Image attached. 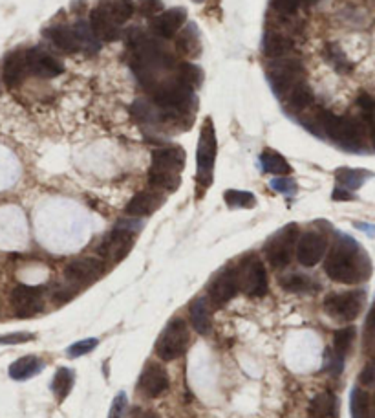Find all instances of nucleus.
Returning a JSON list of instances; mask_svg holds the SVG:
<instances>
[{"label": "nucleus", "mask_w": 375, "mask_h": 418, "mask_svg": "<svg viewBox=\"0 0 375 418\" xmlns=\"http://www.w3.org/2000/svg\"><path fill=\"white\" fill-rule=\"evenodd\" d=\"M286 101H288V107L293 110V112H300V110L308 109V107L313 103V92H311V88L302 81L299 82L297 87L289 90Z\"/></svg>", "instance_id": "obj_27"}, {"label": "nucleus", "mask_w": 375, "mask_h": 418, "mask_svg": "<svg viewBox=\"0 0 375 418\" xmlns=\"http://www.w3.org/2000/svg\"><path fill=\"white\" fill-rule=\"evenodd\" d=\"M187 21V11L183 8H172L169 11H161L152 21L154 33L161 38H172L180 32Z\"/></svg>", "instance_id": "obj_16"}, {"label": "nucleus", "mask_w": 375, "mask_h": 418, "mask_svg": "<svg viewBox=\"0 0 375 418\" xmlns=\"http://www.w3.org/2000/svg\"><path fill=\"white\" fill-rule=\"evenodd\" d=\"M354 340H355L354 327H346V329L337 330L335 336H333V352H335L337 356L343 358L344 354L348 352L350 346H352Z\"/></svg>", "instance_id": "obj_35"}, {"label": "nucleus", "mask_w": 375, "mask_h": 418, "mask_svg": "<svg viewBox=\"0 0 375 418\" xmlns=\"http://www.w3.org/2000/svg\"><path fill=\"white\" fill-rule=\"evenodd\" d=\"M365 302V292H343V294H332L324 299V310L330 318L339 321H354L361 314Z\"/></svg>", "instance_id": "obj_8"}, {"label": "nucleus", "mask_w": 375, "mask_h": 418, "mask_svg": "<svg viewBox=\"0 0 375 418\" xmlns=\"http://www.w3.org/2000/svg\"><path fill=\"white\" fill-rule=\"evenodd\" d=\"M125 407H126V396L125 393H120V395L114 398V402H112L109 418H123V415H125Z\"/></svg>", "instance_id": "obj_43"}, {"label": "nucleus", "mask_w": 375, "mask_h": 418, "mask_svg": "<svg viewBox=\"0 0 375 418\" xmlns=\"http://www.w3.org/2000/svg\"><path fill=\"white\" fill-rule=\"evenodd\" d=\"M262 167L266 173H271V175L284 176V175H291V165L286 162L282 154H278L277 151H264L260 156Z\"/></svg>", "instance_id": "obj_28"}, {"label": "nucleus", "mask_w": 375, "mask_h": 418, "mask_svg": "<svg viewBox=\"0 0 375 418\" xmlns=\"http://www.w3.org/2000/svg\"><path fill=\"white\" fill-rule=\"evenodd\" d=\"M266 70L273 92L277 96L288 94L291 88L304 81V66H302V60L297 59V57L288 55V57H280V59H271Z\"/></svg>", "instance_id": "obj_5"}, {"label": "nucleus", "mask_w": 375, "mask_h": 418, "mask_svg": "<svg viewBox=\"0 0 375 418\" xmlns=\"http://www.w3.org/2000/svg\"><path fill=\"white\" fill-rule=\"evenodd\" d=\"M365 346H366V352H368L372 358H375V305L372 307L368 318H366Z\"/></svg>", "instance_id": "obj_38"}, {"label": "nucleus", "mask_w": 375, "mask_h": 418, "mask_svg": "<svg viewBox=\"0 0 375 418\" xmlns=\"http://www.w3.org/2000/svg\"><path fill=\"white\" fill-rule=\"evenodd\" d=\"M46 37L55 48L62 50V52H68V54H76V52H81V43H79V37H77L76 30L73 26H54L46 30Z\"/></svg>", "instance_id": "obj_21"}, {"label": "nucleus", "mask_w": 375, "mask_h": 418, "mask_svg": "<svg viewBox=\"0 0 375 418\" xmlns=\"http://www.w3.org/2000/svg\"><path fill=\"white\" fill-rule=\"evenodd\" d=\"M350 409H352V418H368V396L359 387L352 390Z\"/></svg>", "instance_id": "obj_36"}, {"label": "nucleus", "mask_w": 375, "mask_h": 418, "mask_svg": "<svg viewBox=\"0 0 375 418\" xmlns=\"http://www.w3.org/2000/svg\"><path fill=\"white\" fill-rule=\"evenodd\" d=\"M95 346H98V340H95V338L77 341V343L70 345V349H68V354H70L71 358L84 356V354H88V352H92Z\"/></svg>", "instance_id": "obj_39"}, {"label": "nucleus", "mask_w": 375, "mask_h": 418, "mask_svg": "<svg viewBox=\"0 0 375 418\" xmlns=\"http://www.w3.org/2000/svg\"><path fill=\"white\" fill-rule=\"evenodd\" d=\"M178 79L192 90H196L203 81V74H201V68H198L192 63H180L178 65Z\"/></svg>", "instance_id": "obj_34"}, {"label": "nucleus", "mask_w": 375, "mask_h": 418, "mask_svg": "<svg viewBox=\"0 0 375 418\" xmlns=\"http://www.w3.org/2000/svg\"><path fill=\"white\" fill-rule=\"evenodd\" d=\"M324 270L330 279L343 285H355L368 275V263L359 246L348 236H343L328 255Z\"/></svg>", "instance_id": "obj_1"}, {"label": "nucleus", "mask_w": 375, "mask_h": 418, "mask_svg": "<svg viewBox=\"0 0 375 418\" xmlns=\"http://www.w3.org/2000/svg\"><path fill=\"white\" fill-rule=\"evenodd\" d=\"M132 246H134V235H132V231L115 228V230L104 239L101 248H99V252H101V255H103L104 258H109L112 263H117V261H121V258H125L126 255H128Z\"/></svg>", "instance_id": "obj_13"}, {"label": "nucleus", "mask_w": 375, "mask_h": 418, "mask_svg": "<svg viewBox=\"0 0 375 418\" xmlns=\"http://www.w3.org/2000/svg\"><path fill=\"white\" fill-rule=\"evenodd\" d=\"M185 165L183 148L170 145L161 147L152 153V165L148 170V180L154 187L165 191H176L181 182V169Z\"/></svg>", "instance_id": "obj_2"}, {"label": "nucleus", "mask_w": 375, "mask_h": 418, "mask_svg": "<svg viewBox=\"0 0 375 418\" xmlns=\"http://www.w3.org/2000/svg\"><path fill=\"white\" fill-rule=\"evenodd\" d=\"M370 176H372L370 173H366V170L346 169V167H343V169H339L337 173H335L339 187H343L346 191H355V189H359V187L365 184L366 178H370Z\"/></svg>", "instance_id": "obj_29"}, {"label": "nucleus", "mask_w": 375, "mask_h": 418, "mask_svg": "<svg viewBox=\"0 0 375 418\" xmlns=\"http://www.w3.org/2000/svg\"><path fill=\"white\" fill-rule=\"evenodd\" d=\"M176 48L180 54H183L185 57H194L200 52V37H198V30H196L194 24H189V26L183 30L180 37H178V43H176Z\"/></svg>", "instance_id": "obj_30"}, {"label": "nucleus", "mask_w": 375, "mask_h": 418, "mask_svg": "<svg viewBox=\"0 0 375 418\" xmlns=\"http://www.w3.org/2000/svg\"><path fill=\"white\" fill-rule=\"evenodd\" d=\"M137 418H159V417L152 411H143V412H139V417Z\"/></svg>", "instance_id": "obj_47"}, {"label": "nucleus", "mask_w": 375, "mask_h": 418, "mask_svg": "<svg viewBox=\"0 0 375 418\" xmlns=\"http://www.w3.org/2000/svg\"><path fill=\"white\" fill-rule=\"evenodd\" d=\"M216 132L211 118L203 121L198 140V154H196V182L198 189L205 191L212 182V170H214V160H216Z\"/></svg>", "instance_id": "obj_4"}, {"label": "nucleus", "mask_w": 375, "mask_h": 418, "mask_svg": "<svg viewBox=\"0 0 375 418\" xmlns=\"http://www.w3.org/2000/svg\"><path fill=\"white\" fill-rule=\"evenodd\" d=\"M132 116L139 120L141 123H158L161 121V112L154 103H148V101H143V99H137L136 103L130 107Z\"/></svg>", "instance_id": "obj_31"}, {"label": "nucleus", "mask_w": 375, "mask_h": 418, "mask_svg": "<svg viewBox=\"0 0 375 418\" xmlns=\"http://www.w3.org/2000/svg\"><path fill=\"white\" fill-rule=\"evenodd\" d=\"M190 323L194 327L196 332L200 334H209L212 329V319H211V310H209V305L203 297L200 299H194L192 305H190Z\"/></svg>", "instance_id": "obj_24"}, {"label": "nucleus", "mask_w": 375, "mask_h": 418, "mask_svg": "<svg viewBox=\"0 0 375 418\" xmlns=\"http://www.w3.org/2000/svg\"><path fill=\"white\" fill-rule=\"evenodd\" d=\"M11 307L19 318H33L43 310V288L37 286H16L11 292Z\"/></svg>", "instance_id": "obj_11"}, {"label": "nucleus", "mask_w": 375, "mask_h": 418, "mask_svg": "<svg viewBox=\"0 0 375 418\" xmlns=\"http://www.w3.org/2000/svg\"><path fill=\"white\" fill-rule=\"evenodd\" d=\"M271 187L275 191L286 195V197H293L295 192H297V184H295V180L286 178V176H278V178H275V180L271 182Z\"/></svg>", "instance_id": "obj_40"}, {"label": "nucleus", "mask_w": 375, "mask_h": 418, "mask_svg": "<svg viewBox=\"0 0 375 418\" xmlns=\"http://www.w3.org/2000/svg\"><path fill=\"white\" fill-rule=\"evenodd\" d=\"M238 286L251 297L266 296L267 292V272L260 258H245L242 266L236 270Z\"/></svg>", "instance_id": "obj_9"}, {"label": "nucleus", "mask_w": 375, "mask_h": 418, "mask_svg": "<svg viewBox=\"0 0 375 418\" xmlns=\"http://www.w3.org/2000/svg\"><path fill=\"white\" fill-rule=\"evenodd\" d=\"M189 329L183 319H174L170 321L161 336L156 341V354H158L163 362H172L183 356L189 346Z\"/></svg>", "instance_id": "obj_6"}, {"label": "nucleus", "mask_w": 375, "mask_h": 418, "mask_svg": "<svg viewBox=\"0 0 375 418\" xmlns=\"http://www.w3.org/2000/svg\"><path fill=\"white\" fill-rule=\"evenodd\" d=\"M357 103H359L361 110H363V114L366 116V120L374 121L375 120V99L370 98L368 94H361L359 99H357Z\"/></svg>", "instance_id": "obj_42"}, {"label": "nucleus", "mask_w": 375, "mask_h": 418, "mask_svg": "<svg viewBox=\"0 0 375 418\" xmlns=\"http://www.w3.org/2000/svg\"><path fill=\"white\" fill-rule=\"evenodd\" d=\"M282 286L289 292H308V290H313L317 285L310 279V277H306V275L293 274V275H288L286 279H282Z\"/></svg>", "instance_id": "obj_37"}, {"label": "nucleus", "mask_w": 375, "mask_h": 418, "mask_svg": "<svg viewBox=\"0 0 375 418\" xmlns=\"http://www.w3.org/2000/svg\"><path fill=\"white\" fill-rule=\"evenodd\" d=\"M99 10L103 11L104 15H109L110 19L117 24H125L134 13V4L132 0H101L98 6Z\"/></svg>", "instance_id": "obj_25"}, {"label": "nucleus", "mask_w": 375, "mask_h": 418, "mask_svg": "<svg viewBox=\"0 0 375 418\" xmlns=\"http://www.w3.org/2000/svg\"><path fill=\"white\" fill-rule=\"evenodd\" d=\"M238 290L240 286L236 270L225 268L212 279L211 286H209V296H211L212 305L220 308L223 307V305H227V302L236 296V292Z\"/></svg>", "instance_id": "obj_12"}, {"label": "nucleus", "mask_w": 375, "mask_h": 418, "mask_svg": "<svg viewBox=\"0 0 375 418\" xmlns=\"http://www.w3.org/2000/svg\"><path fill=\"white\" fill-rule=\"evenodd\" d=\"M262 50L269 59H280V57H288L295 50V43L291 35L284 32H275V30H267L262 41Z\"/></svg>", "instance_id": "obj_18"}, {"label": "nucleus", "mask_w": 375, "mask_h": 418, "mask_svg": "<svg viewBox=\"0 0 375 418\" xmlns=\"http://www.w3.org/2000/svg\"><path fill=\"white\" fill-rule=\"evenodd\" d=\"M161 202H163V198L159 197L158 192H137L126 206V214H130V217H147V214L154 213L161 206Z\"/></svg>", "instance_id": "obj_23"}, {"label": "nucleus", "mask_w": 375, "mask_h": 418, "mask_svg": "<svg viewBox=\"0 0 375 418\" xmlns=\"http://www.w3.org/2000/svg\"><path fill=\"white\" fill-rule=\"evenodd\" d=\"M352 198H354V195L346 191V189H343V187H337V189L333 191V200H352Z\"/></svg>", "instance_id": "obj_46"}, {"label": "nucleus", "mask_w": 375, "mask_h": 418, "mask_svg": "<svg viewBox=\"0 0 375 418\" xmlns=\"http://www.w3.org/2000/svg\"><path fill=\"white\" fill-rule=\"evenodd\" d=\"M194 2H203V0H194Z\"/></svg>", "instance_id": "obj_49"}, {"label": "nucleus", "mask_w": 375, "mask_h": 418, "mask_svg": "<svg viewBox=\"0 0 375 418\" xmlns=\"http://www.w3.org/2000/svg\"><path fill=\"white\" fill-rule=\"evenodd\" d=\"M317 123L332 142L348 151H359L365 142V126L355 118L335 116L332 112H319L315 116Z\"/></svg>", "instance_id": "obj_3"}, {"label": "nucleus", "mask_w": 375, "mask_h": 418, "mask_svg": "<svg viewBox=\"0 0 375 418\" xmlns=\"http://www.w3.org/2000/svg\"><path fill=\"white\" fill-rule=\"evenodd\" d=\"M27 76L26 66V52H13L5 57L2 66V77H4L5 87H19Z\"/></svg>", "instance_id": "obj_19"}, {"label": "nucleus", "mask_w": 375, "mask_h": 418, "mask_svg": "<svg viewBox=\"0 0 375 418\" xmlns=\"http://www.w3.org/2000/svg\"><path fill=\"white\" fill-rule=\"evenodd\" d=\"M337 415L339 400L330 390L319 393L308 407V418H337Z\"/></svg>", "instance_id": "obj_22"}, {"label": "nucleus", "mask_w": 375, "mask_h": 418, "mask_svg": "<svg viewBox=\"0 0 375 418\" xmlns=\"http://www.w3.org/2000/svg\"><path fill=\"white\" fill-rule=\"evenodd\" d=\"M27 76L57 77L62 74V65L43 50H27L26 52Z\"/></svg>", "instance_id": "obj_14"}, {"label": "nucleus", "mask_w": 375, "mask_h": 418, "mask_svg": "<svg viewBox=\"0 0 375 418\" xmlns=\"http://www.w3.org/2000/svg\"><path fill=\"white\" fill-rule=\"evenodd\" d=\"M167 389H169V376L165 373V368L156 363H148L139 376V390L145 396L156 398L163 395Z\"/></svg>", "instance_id": "obj_15"}, {"label": "nucleus", "mask_w": 375, "mask_h": 418, "mask_svg": "<svg viewBox=\"0 0 375 418\" xmlns=\"http://www.w3.org/2000/svg\"><path fill=\"white\" fill-rule=\"evenodd\" d=\"M90 30L98 41H104V43L115 41L121 33L120 24L112 21L109 15H104L99 8H95L90 15Z\"/></svg>", "instance_id": "obj_20"}, {"label": "nucleus", "mask_w": 375, "mask_h": 418, "mask_svg": "<svg viewBox=\"0 0 375 418\" xmlns=\"http://www.w3.org/2000/svg\"><path fill=\"white\" fill-rule=\"evenodd\" d=\"M374 147H375V132H374Z\"/></svg>", "instance_id": "obj_48"}, {"label": "nucleus", "mask_w": 375, "mask_h": 418, "mask_svg": "<svg viewBox=\"0 0 375 418\" xmlns=\"http://www.w3.org/2000/svg\"><path fill=\"white\" fill-rule=\"evenodd\" d=\"M71 385H73V371L66 367H60L57 371V374L54 376V382H52V389L57 395L59 402H65V398L70 395Z\"/></svg>", "instance_id": "obj_32"}, {"label": "nucleus", "mask_w": 375, "mask_h": 418, "mask_svg": "<svg viewBox=\"0 0 375 418\" xmlns=\"http://www.w3.org/2000/svg\"><path fill=\"white\" fill-rule=\"evenodd\" d=\"M33 340V334H8L0 336V343L2 345H15V343H22V341Z\"/></svg>", "instance_id": "obj_44"}, {"label": "nucleus", "mask_w": 375, "mask_h": 418, "mask_svg": "<svg viewBox=\"0 0 375 418\" xmlns=\"http://www.w3.org/2000/svg\"><path fill=\"white\" fill-rule=\"evenodd\" d=\"M223 200L229 208H240V209H251L256 206V198L253 192L238 191V189H229L223 195Z\"/></svg>", "instance_id": "obj_33"}, {"label": "nucleus", "mask_w": 375, "mask_h": 418, "mask_svg": "<svg viewBox=\"0 0 375 418\" xmlns=\"http://www.w3.org/2000/svg\"><path fill=\"white\" fill-rule=\"evenodd\" d=\"M297 236H299L297 226L289 224L269 239L266 244V257L271 266L284 268L291 263L295 248H297Z\"/></svg>", "instance_id": "obj_7"}, {"label": "nucleus", "mask_w": 375, "mask_h": 418, "mask_svg": "<svg viewBox=\"0 0 375 418\" xmlns=\"http://www.w3.org/2000/svg\"><path fill=\"white\" fill-rule=\"evenodd\" d=\"M361 382L365 385H372L375 382V363L366 365V368L361 373Z\"/></svg>", "instance_id": "obj_45"}, {"label": "nucleus", "mask_w": 375, "mask_h": 418, "mask_svg": "<svg viewBox=\"0 0 375 418\" xmlns=\"http://www.w3.org/2000/svg\"><path fill=\"white\" fill-rule=\"evenodd\" d=\"M44 363L35 356H24L10 365V376L13 380L33 378L38 371H43Z\"/></svg>", "instance_id": "obj_26"}, {"label": "nucleus", "mask_w": 375, "mask_h": 418, "mask_svg": "<svg viewBox=\"0 0 375 418\" xmlns=\"http://www.w3.org/2000/svg\"><path fill=\"white\" fill-rule=\"evenodd\" d=\"M137 8L143 16H158L163 11V2L161 0H139Z\"/></svg>", "instance_id": "obj_41"}, {"label": "nucleus", "mask_w": 375, "mask_h": 418, "mask_svg": "<svg viewBox=\"0 0 375 418\" xmlns=\"http://www.w3.org/2000/svg\"><path fill=\"white\" fill-rule=\"evenodd\" d=\"M297 258L302 266H315L322 261V257L326 255L328 250V241L326 236L317 233V231H308L304 235L300 236L297 242Z\"/></svg>", "instance_id": "obj_10"}, {"label": "nucleus", "mask_w": 375, "mask_h": 418, "mask_svg": "<svg viewBox=\"0 0 375 418\" xmlns=\"http://www.w3.org/2000/svg\"><path fill=\"white\" fill-rule=\"evenodd\" d=\"M65 274L68 279L76 283H92L103 274V263L93 257L76 258L66 266Z\"/></svg>", "instance_id": "obj_17"}]
</instances>
